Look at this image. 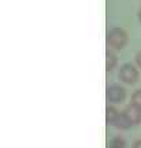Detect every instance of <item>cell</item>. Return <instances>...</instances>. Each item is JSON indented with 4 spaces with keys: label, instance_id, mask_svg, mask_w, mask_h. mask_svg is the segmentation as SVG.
Wrapping results in <instances>:
<instances>
[{
    "label": "cell",
    "instance_id": "1",
    "mask_svg": "<svg viewBox=\"0 0 141 148\" xmlns=\"http://www.w3.org/2000/svg\"><path fill=\"white\" fill-rule=\"evenodd\" d=\"M107 44L114 49H122L127 44V33L120 27H112L107 33Z\"/></svg>",
    "mask_w": 141,
    "mask_h": 148
},
{
    "label": "cell",
    "instance_id": "2",
    "mask_svg": "<svg viewBox=\"0 0 141 148\" xmlns=\"http://www.w3.org/2000/svg\"><path fill=\"white\" fill-rule=\"evenodd\" d=\"M119 78L126 84H136L137 79H138V71L133 64L126 63L119 70Z\"/></svg>",
    "mask_w": 141,
    "mask_h": 148
},
{
    "label": "cell",
    "instance_id": "3",
    "mask_svg": "<svg viewBox=\"0 0 141 148\" xmlns=\"http://www.w3.org/2000/svg\"><path fill=\"white\" fill-rule=\"evenodd\" d=\"M126 97L125 89L119 85H111L107 88V100L111 103H122Z\"/></svg>",
    "mask_w": 141,
    "mask_h": 148
},
{
    "label": "cell",
    "instance_id": "4",
    "mask_svg": "<svg viewBox=\"0 0 141 148\" xmlns=\"http://www.w3.org/2000/svg\"><path fill=\"white\" fill-rule=\"evenodd\" d=\"M123 115L131 125H138L141 122V107L136 106V104H130L123 111Z\"/></svg>",
    "mask_w": 141,
    "mask_h": 148
},
{
    "label": "cell",
    "instance_id": "5",
    "mask_svg": "<svg viewBox=\"0 0 141 148\" xmlns=\"http://www.w3.org/2000/svg\"><path fill=\"white\" fill-rule=\"evenodd\" d=\"M119 112L115 110L114 107H107L105 108V121H107V123H110V125H112L114 126V123L116 122V119L119 118Z\"/></svg>",
    "mask_w": 141,
    "mask_h": 148
},
{
    "label": "cell",
    "instance_id": "6",
    "mask_svg": "<svg viewBox=\"0 0 141 148\" xmlns=\"http://www.w3.org/2000/svg\"><path fill=\"white\" fill-rule=\"evenodd\" d=\"M115 66H116V56L114 53L107 52V55H105V70L111 71V70H114Z\"/></svg>",
    "mask_w": 141,
    "mask_h": 148
},
{
    "label": "cell",
    "instance_id": "7",
    "mask_svg": "<svg viewBox=\"0 0 141 148\" xmlns=\"http://www.w3.org/2000/svg\"><path fill=\"white\" fill-rule=\"evenodd\" d=\"M110 148H125V140L120 137H115L111 140Z\"/></svg>",
    "mask_w": 141,
    "mask_h": 148
},
{
    "label": "cell",
    "instance_id": "8",
    "mask_svg": "<svg viewBox=\"0 0 141 148\" xmlns=\"http://www.w3.org/2000/svg\"><path fill=\"white\" fill-rule=\"evenodd\" d=\"M131 104H136V106L141 107V89L136 90L131 95Z\"/></svg>",
    "mask_w": 141,
    "mask_h": 148
},
{
    "label": "cell",
    "instance_id": "9",
    "mask_svg": "<svg viewBox=\"0 0 141 148\" xmlns=\"http://www.w3.org/2000/svg\"><path fill=\"white\" fill-rule=\"evenodd\" d=\"M136 62H137V64H138V66L141 67V51L136 55Z\"/></svg>",
    "mask_w": 141,
    "mask_h": 148
},
{
    "label": "cell",
    "instance_id": "10",
    "mask_svg": "<svg viewBox=\"0 0 141 148\" xmlns=\"http://www.w3.org/2000/svg\"><path fill=\"white\" fill-rule=\"evenodd\" d=\"M133 148H141V140H137V141H134V144H133Z\"/></svg>",
    "mask_w": 141,
    "mask_h": 148
},
{
    "label": "cell",
    "instance_id": "11",
    "mask_svg": "<svg viewBox=\"0 0 141 148\" xmlns=\"http://www.w3.org/2000/svg\"><path fill=\"white\" fill-rule=\"evenodd\" d=\"M138 18H140V21H141V10H140V12H138Z\"/></svg>",
    "mask_w": 141,
    "mask_h": 148
}]
</instances>
